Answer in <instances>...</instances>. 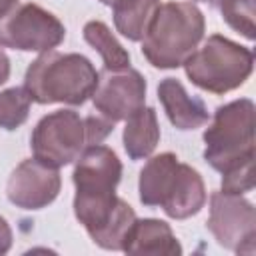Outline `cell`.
<instances>
[{
  "mask_svg": "<svg viewBox=\"0 0 256 256\" xmlns=\"http://www.w3.org/2000/svg\"><path fill=\"white\" fill-rule=\"evenodd\" d=\"M204 30V14L192 2L160 4L142 38V54L154 68H178L198 48Z\"/></svg>",
  "mask_w": 256,
  "mask_h": 256,
  "instance_id": "cell-1",
  "label": "cell"
},
{
  "mask_svg": "<svg viewBox=\"0 0 256 256\" xmlns=\"http://www.w3.org/2000/svg\"><path fill=\"white\" fill-rule=\"evenodd\" d=\"M98 82L94 64L82 54L42 52L26 70L24 88L38 104H84Z\"/></svg>",
  "mask_w": 256,
  "mask_h": 256,
  "instance_id": "cell-2",
  "label": "cell"
},
{
  "mask_svg": "<svg viewBox=\"0 0 256 256\" xmlns=\"http://www.w3.org/2000/svg\"><path fill=\"white\" fill-rule=\"evenodd\" d=\"M112 130L114 122L104 116L82 118L74 110H58L36 124L30 146L34 158L60 168L74 162L88 146L104 142Z\"/></svg>",
  "mask_w": 256,
  "mask_h": 256,
  "instance_id": "cell-3",
  "label": "cell"
},
{
  "mask_svg": "<svg viewBox=\"0 0 256 256\" xmlns=\"http://www.w3.org/2000/svg\"><path fill=\"white\" fill-rule=\"evenodd\" d=\"M254 114V102L248 98L234 100L216 110L212 124L204 132V160L214 170L226 174L238 166L256 162Z\"/></svg>",
  "mask_w": 256,
  "mask_h": 256,
  "instance_id": "cell-4",
  "label": "cell"
},
{
  "mask_svg": "<svg viewBox=\"0 0 256 256\" xmlns=\"http://www.w3.org/2000/svg\"><path fill=\"white\" fill-rule=\"evenodd\" d=\"M182 66L198 88L212 94H226L248 80L254 68V54L246 46L212 34Z\"/></svg>",
  "mask_w": 256,
  "mask_h": 256,
  "instance_id": "cell-5",
  "label": "cell"
},
{
  "mask_svg": "<svg viewBox=\"0 0 256 256\" xmlns=\"http://www.w3.org/2000/svg\"><path fill=\"white\" fill-rule=\"evenodd\" d=\"M66 38L64 24L38 4H16L0 18V46L22 52H48Z\"/></svg>",
  "mask_w": 256,
  "mask_h": 256,
  "instance_id": "cell-6",
  "label": "cell"
},
{
  "mask_svg": "<svg viewBox=\"0 0 256 256\" xmlns=\"http://www.w3.org/2000/svg\"><path fill=\"white\" fill-rule=\"evenodd\" d=\"M208 230L230 252H256V210L242 194L220 190L210 196Z\"/></svg>",
  "mask_w": 256,
  "mask_h": 256,
  "instance_id": "cell-7",
  "label": "cell"
},
{
  "mask_svg": "<svg viewBox=\"0 0 256 256\" xmlns=\"http://www.w3.org/2000/svg\"><path fill=\"white\" fill-rule=\"evenodd\" d=\"M74 214L94 244L104 250H122L124 238L136 220L132 206L116 194L92 198L74 196Z\"/></svg>",
  "mask_w": 256,
  "mask_h": 256,
  "instance_id": "cell-8",
  "label": "cell"
},
{
  "mask_svg": "<svg viewBox=\"0 0 256 256\" xmlns=\"http://www.w3.org/2000/svg\"><path fill=\"white\" fill-rule=\"evenodd\" d=\"M94 108L100 116L108 118L110 122L126 120L146 102V80L134 68H120L108 70L98 74L96 88L92 92Z\"/></svg>",
  "mask_w": 256,
  "mask_h": 256,
  "instance_id": "cell-9",
  "label": "cell"
},
{
  "mask_svg": "<svg viewBox=\"0 0 256 256\" xmlns=\"http://www.w3.org/2000/svg\"><path fill=\"white\" fill-rule=\"evenodd\" d=\"M60 172L38 158L24 160L8 178V200L22 210H40L52 204L60 194Z\"/></svg>",
  "mask_w": 256,
  "mask_h": 256,
  "instance_id": "cell-10",
  "label": "cell"
},
{
  "mask_svg": "<svg viewBox=\"0 0 256 256\" xmlns=\"http://www.w3.org/2000/svg\"><path fill=\"white\" fill-rule=\"evenodd\" d=\"M122 178V162L114 150L102 144L88 146L74 166L76 196H106L114 194Z\"/></svg>",
  "mask_w": 256,
  "mask_h": 256,
  "instance_id": "cell-11",
  "label": "cell"
},
{
  "mask_svg": "<svg viewBox=\"0 0 256 256\" xmlns=\"http://www.w3.org/2000/svg\"><path fill=\"white\" fill-rule=\"evenodd\" d=\"M206 204V186L198 170L178 162L168 188L160 200V208L174 220H186L198 214Z\"/></svg>",
  "mask_w": 256,
  "mask_h": 256,
  "instance_id": "cell-12",
  "label": "cell"
},
{
  "mask_svg": "<svg viewBox=\"0 0 256 256\" xmlns=\"http://www.w3.org/2000/svg\"><path fill=\"white\" fill-rule=\"evenodd\" d=\"M158 98L166 110L168 120L178 128V130H196L202 128L210 114L206 104L200 98L190 96L182 82L176 78H166L158 86Z\"/></svg>",
  "mask_w": 256,
  "mask_h": 256,
  "instance_id": "cell-13",
  "label": "cell"
},
{
  "mask_svg": "<svg viewBox=\"0 0 256 256\" xmlns=\"http://www.w3.org/2000/svg\"><path fill=\"white\" fill-rule=\"evenodd\" d=\"M122 250L126 254H154V256H176L182 254V246L174 236L172 228L154 218L134 220L130 226Z\"/></svg>",
  "mask_w": 256,
  "mask_h": 256,
  "instance_id": "cell-14",
  "label": "cell"
},
{
  "mask_svg": "<svg viewBox=\"0 0 256 256\" xmlns=\"http://www.w3.org/2000/svg\"><path fill=\"white\" fill-rule=\"evenodd\" d=\"M122 140H124V148L132 160L148 158L160 142V126H158L156 110L142 106L134 114H130L126 118V128H124Z\"/></svg>",
  "mask_w": 256,
  "mask_h": 256,
  "instance_id": "cell-15",
  "label": "cell"
},
{
  "mask_svg": "<svg viewBox=\"0 0 256 256\" xmlns=\"http://www.w3.org/2000/svg\"><path fill=\"white\" fill-rule=\"evenodd\" d=\"M178 156L172 152L158 154L146 162V166L140 172L138 180V192L140 202L146 206H160V200L166 192V186L178 166Z\"/></svg>",
  "mask_w": 256,
  "mask_h": 256,
  "instance_id": "cell-16",
  "label": "cell"
},
{
  "mask_svg": "<svg viewBox=\"0 0 256 256\" xmlns=\"http://www.w3.org/2000/svg\"><path fill=\"white\" fill-rule=\"evenodd\" d=\"M160 8V0H118L114 10L116 30L132 42H140Z\"/></svg>",
  "mask_w": 256,
  "mask_h": 256,
  "instance_id": "cell-17",
  "label": "cell"
},
{
  "mask_svg": "<svg viewBox=\"0 0 256 256\" xmlns=\"http://www.w3.org/2000/svg\"><path fill=\"white\" fill-rule=\"evenodd\" d=\"M84 40L102 56L104 68L108 70H120L130 66V54L126 48L116 40L112 30L100 22V20H90L84 26Z\"/></svg>",
  "mask_w": 256,
  "mask_h": 256,
  "instance_id": "cell-18",
  "label": "cell"
},
{
  "mask_svg": "<svg viewBox=\"0 0 256 256\" xmlns=\"http://www.w3.org/2000/svg\"><path fill=\"white\" fill-rule=\"evenodd\" d=\"M32 98L26 88H8L0 92V128L16 130L28 120Z\"/></svg>",
  "mask_w": 256,
  "mask_h": 256,
  "instance_id": "cell-19",
  "label": "cell"
},
{
  "mask_svg": "<svg viewBox=\"0 0 256 256\" xmlns=\"http://www.w3.org/2000/svg\"><path fill=\"white\" fill-rule=\"evenodd\" d=\"M226 24L248 40H254V0H218L216 4Z\"/></svg>",
  "mask_w": 256,
  "mask_h": 256,
  "instance_id": "cell-20",
  "label": "cell"
},
{
  "mask_svg": "<svg viewBox=\"0 0 256 256\" xmlns=\"http://www.w3.org/2000/svg\"><path fill=\"white\" fill-rule=\"evenodd\" d=\"M256 182V162H248L238 166L226 174H222V190L230 194H246L254 188Z\"/></svg>",
  "mask_w": 256,
  "mask_h": 256,
  "instance_id": "cell-21",
  "label": "cell"
},
{
  "mask_svg": "<svg viewBox=\"0 0 256 256\" xmlns=\"http://www.w3.org/2000/svg\"><path fill=\"white\" fill-rule=\"evenodd\" d=\"M12 246V230L8 226V222L0 216V254H6Z\"/></svg>",
  "mask_w": 256,
  "mask_h": 256,
  "instance_id": "cell-22",
  "label": "cell"
},
{
  "mask_svg": "<svg viewBox=\"0 0 256 256\" xmlns=\"http://www.w3.org/2000/svg\"><path fill=\"white\" fill-rule=\"evenodd\" d=\"M8 78H10V60L6 52L0 48V84H4Z\"/></svg>",
  "mask_w": 256,
  "mask_h": 256,
  "instance_id": "cell-23",
  "label": "cell"
},
{
  "mask_svg": "<svg viewBox=\"0 0 256 256\" xmlns=\"http://www.w3.org/2000/svg\"><path fill=\"white\" fill-rule=\"evenodd\" d=\"M16 4H18V0H0V18L6 16Z\"/></svg>",
  "mask_w": 256,
  "mask_h": 256,
  "instance_id": "cell-24",
  "label": "cell"
},
{
  "mask_svg": "<svg viewBox=\"0 0 256 256\" xmlns=\"http://www.w3.org/2000/svg\"><path fill=\"white\" fill-rule=\"evenodd\" d=\"M100 2H102V4H106V6H114L118 0H100Z\"/></svg>",
  "mask_w": 256,
  "mask_h": 256,
  "instance_id": "cell-25",
  "label": "cell"
},
{
  "mask_svg": "<svg viewBox=\"0 0 256 256\" xmlns=\"http://www.w3.org/2000/svg\"><path fill=\"white\" fill-rule=\"evenodd\" d=\"M200 2H210L212 6H216V4H218V0H200Z\"/></svg>",
  "mask_w": 256,
  "mask_h": 256,
  "instance_id": "cell-26",
  "label": "cell"
}]
</instances>
